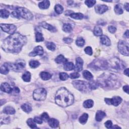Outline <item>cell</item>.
<instances>
[{"mask_svg": "<svg viewBox=\"0 0 129 129\" xmlns=\"http://www.w3.org/2000/svg\"><path fill=\"white\" fill-rule=\"evenodd\" d=\"M26 42L27 38L25 36L15 32L5 39L2 47L7 53L18 54Z\"/></svg>", "mask_w": 129, "mask_h": 129, "instance_id": "cell-1", "label": "cell"}, {"mask_svg": "<svg viewBox=\"0 0 129 129\" xmlns=\"http://www.w3.org/2000/svg\"><path fill=\"white\" fill-rule=\"evenodd\" d=\"M97 82L102 88L108 89H117L121 85L117 76L110 73H104L97 78Z\"/></svg>", "mask_w": 129, "mask_h": 129, "instance_id": "cell-2", "label": "cell"}, {"mask_svg": "<svg viewBox=\"0 0 129 129\" xmlns=\"http://www.w3.org/2000/svg\"><path fill=\"white\" fill-rule=\"evenodd\" d=\"M55 101L57 105L66 107L73 104L74 98L73 94L66 88L62 87L57 91L55 97Z\"/></svg>", "mask_w": 129, "mask_h": 129, "instance_id": "cell-3", "label": "cell"}, {"mask_svg": "<svg viewBox=\"0 0 129 129\" xmlns=\"http://www.w3.org/2000/svg\"><path fill=\"white\" fill-rule=\"evenodd\" d=\"M13 11L11 15L13 17L20 19L23 18L26 20H31L33 18V15L29 10L23 7H12Z\"/></svg>", "mask_w": 129, "mask_h": 129, "instance_id": "cell-4", "label": "cell"}, {"mask_svg": "<svg viewBox=\"0 0 129 129\" xmlns=\"http://www.w3.org/2000/svg\"><path fill=\"white\" fill-rule=\"evenodd\" d=\"M88 67L95 70H103L108 68V62L103 59H97L89 64Z\"/></svg>", "mask_w": 129, "mask_h": 129, "instance_id": "cell-5", "label": "cell"}, {"mask_svg": "<svg viewBox=\"0 0 129 129\" xmlns=\"http://www.w3.org/2000/svg\"><path fill=\"white\" fill-rule=\"evenodd\" d=\"M74 87L78 90L83 92H88L90 91L91 89L89 83L81 80H75L72 82Z\"/></svg>", "mask_w": 129, "mask_h": 129, "instance_id": "cell-6", "label": "cell"}, {"mask_svg": "<svg viewBox=\"0 0 129 129\" xmlns=\"http://www.w3.org/2000/svg\"><path fill=\"white\" fill-rule=\"evenodd\" d=\"M108 68L110 67L111 68L116 70H122L126 67L125 64L120 59L116 57L111 58L109 61V62H108Z\"/></svg>", "mask_w": 129, "mask_h": 129, "instance_id": "cell-7", "label": "cell"}, {"mask_svg": "<svg viewBox=\"0 0 129 129\" xmlns=\"http://www.w3.org/2000/svg\"><path fill=\"white\" fill-rule=\"evenodd\" d=\"M46 94L47 92L44 88H39L33 91V96L34 100L36 101H43L45 100Z\"/></svg>", "mask_w": 129, "mask_h": 129, "instance_id": "cell-8", "label": "cell"}, {"mask_svg": "<svg viewBox=\"0 0 129 129\" xmlns=\"http://www.w3.org/2000/svg\"><path fill=\"white\" fill-rule=\"evenodd\" d=\"M4 65L8 68L9 70L14 71L16 72L21 71L25 66V62L22 61H19L14 64L7 63H5Z\"/></svg>", "mask_w": 129, "mask_h": 129, "instance_id": "cell-9", "label": "cell"}, {"mask_svg": "<svg viewBox=\"0 0 129 129\" xmlns=\"http://www.w3.org/2000/svg\"><path fill=\"white\" fill-rule=\"evenodd\" d=\"M118 51L122 55L129 56V44L124 41H120L118 43Z\"/></svg>", "mask_w": 129, "mask_h": 129, "instance_id": "cell-10", "label": "cell"}, {"mask_svg": "<svg viewBox=\"0 0 129 129\" xmlns=\"http://www.w3.org/2000/svg\"><path fill=\"white\" fill-rule=\"evenodd\" d=\"M1 27L3 31L11 35L15 33L17 30L15 25L10 24H1Z\"/></svg>", "mask_w": 129, "mask_h": 129, "instance_id": "cell-11", "label": "cell"}, {"mask_svg": "<svg viewBox=\"0 0 129 129\" xmlns=\"http://www.w3.org/2000/svg\"><path fill=\"white\" fill-rule=\"evenodd\" d=\"M104 100L108 105H113L116 106L122 102V98L120 96H114L112 98H105Z\"/></svg>", "mask_w": 129, "mask_h": 129, "instance_id": "cell-12", "label": "cell"}, {"mask_svg": "<svg viewBox=\"0 0 129 129\" xmlns=\"http://www.w3.org/2000/svg\"><path fill=\"white\" fill-rule=\"evenodd\" d=\"M44 54L43 49L41 46H37L34 48L33 52L29 54L30 57H35L36 56H42Z\"/></svg>", "mask_w": 129, "mask_h": 129, "instance_id": "cell-13", "label": "cell"}, {"mask_svg": "<svg viewBox=\"0 0 129 129\" xmlns=\"http://www.w3.org/2000/svg\"><path fill=\"white\" fill-rule=\"evenodd\" d=\"M83 59L80 57H77L76 58V66H75L74 70L77 72L81 71L83 69Z\"/></svg>", "mask_w": 129, "mask_h": 129, "instance_id": "cell-14", "label": "cell"}, {"mask_svg": "<svg viewBox=\"0 0 129 129\" xmlns=\"http://www.w3.org/2000/svg\"><path fill=\"white\" fill-rule=\"evenodd\" d=\"M108 9V7L105 5H99L95 7V10L96 12L100 14L104 13Z\"/></svg>", "mask_w": 129, "mask_h": 129, "instance_id": "cell-15", "label": "cell"}, {"mask_svg": "<svg viewBox=\"0 0 129 129\" xmlns=\"http://www.w3.org/2000/svg\"><path fill=\"white\" fill-rule=\"evenodd\" d=\"M1 90L5 92L11 93L12 92L13 88L7 83H3L1 85Z\"/></svg>", "mask_w": 129, "mask_h": 129, "instance_id": "cell-16", "label": "cell"}, {"mask_svg": "<svg viewBox=\"0 0 129 129\" xmlns=\"http://www.w3.org/2000/svg\"><path fill=\"white\" fill-rule=\"evenodd\" d=\"M100 42L102 44L106 46H110L111 44L110 38L106 35H102L100 37Z\"/></svg>", "mask_w": 129, "mask_h": 129, "instance_id": "cell-17", "label": "cell"}, {"mask_svg": "<svg viewBox=\"0 0 129 129\" xmlns=\"http://www.w3.org/2000/svg\"><path fill=\"white\" fill-rule=\"evenodd\" d=\"M106 116V114L104 112L101 111H98L97 112L95 116V119L97 122H100L102 119Z\"/></svg>", "mask_w": 129, "mask_h": 129, "instance_id": "cell-18", "label": "cell"}, {"mask_svg": "<svg viewBox=\"0 0 129 129\" xmlns=\"http://www.w3.org/2000/svg\"><path fill=\"white\" fill-rule=\"evenodd\" d=\"M48 123L49 126L53 128H56L59 125V122L57 120H56V119L53 118H50L49 120H48Z\"/></svg>", "mask_w": 129, "mask_h": 129, "instance_id": "cell-19", "label": "cell"}, {"mask_svg": "<svg viewBox=\"0 0 129 129\" xmlns=\"http://www.w3.org/2000/svg\"><path fill=\"white\" fill-rule=\"evenodd\" d=\"M40 25L43 27L44 28H45L49 31H56V29H55V28L52 25H51V24H49L46 23L45 22H43L41 23Z\"/></svg>", "mask_w": 129, "mask_h": 129, "instance_id": "cell-20", "label": "cell"}, {"mask_svg": "<svg viewBox=\"0 0 129 129\" xmlns=\"http://www.w3.org/2000/svg\"><path fill=\"white\" fill-rule=\"evenodd\" d=\"M3 112L4 113L6 114H8V115H14L15 113V109L13 107L11 106H10L5 107L4 108Z\"/></svg>", "mask_w": 129, "mask_h": 129, "instance_id": "cell-21", "label": "cell"}, {"mask_svg": "<svg viewBox=\"0 0 129 129\" xmlns=\"http://www.w3.org/2000/svg\"><path fill=\"white\" fill-rule=\"evenodd\" d=\"M49 5H50V2L49 1H47V0L43 1L41 3H39L38 4L39 7L41 9H46L48 8Z\"/></svg>", "mask_w": 129, "mask_h": 129, "instance_id": "cell-22", "label": "cell"}, {"mask_svg": "<svg viewBox=\"0 0 129 129\" xmlns=\"http://www.w3.org/2000/svg\"><path fill=\"white\" fill-rule=\"evenodd\" d=\"M55 62L57 64H65L67 62V59L63 55H59L56 58Z\"/></svg>", "mask_w": 129, "mask_h": 129, "instance_id": "cell-23", "label": "cell"}, {"mask_svg": "<svg viewBox=\"0 0 129 129\" xmlns=\"http://www.w3.org/2000/svg\"><path fill=\"white\" fill-rule=\"evenodd\" d=\"M41 78L43 80H48L52 78V75L47 72H42L40 74Z\"/></svg>", "mask_w": 129, "mask_h": 129, "instance_id": "cell-24", "label": "cell"}, {"mask_svg": "<svg viewBox=\"0 0 129 129\" xmlns=\"http://www.w3.org/2000/svg\"><path fill=\"white\" fill-rule=\"evenodd\" d=\"M74 68H75L74 65L72 62H67L64 64V70H65L66 71H71V70H73Z\"/></svg>", "mask_w": 129, "mask_h": 129, "instance_id": "cell-25", "label": "cell"}, {"mask_svg": "<svg viewBox=\"0 0 129 129\" xmlns=\"http://www.w3.org/2000/svg\"><path fill=\"white\" fill-rule=\"evenodd\" d=\"M71 18L75 19H77V20H81L83 18L84 16L81 13H71L70 15Z\"/></svg>", "mask_w": 129, "mask_h": 129, "instance_id": "cell-26", "label": "cell"}, {"mask_svg": "<svg viewBox=\"0 0 129 129\" xmlns=\"http://www.w3.org/2000/svg\"><path fill=\"white\" fill-rule=\"evenodd\" d=\"M22 110L27 113H29L32 111V108L31 105L28 103H24L21 106Z\"/></svg>", "mask_w": 129, "mask_h": 129, "instance_id": "cell-27", "label": "cell"}, {"mask_svg": "<svg viewBox=\"0 0 129 129\" xmlns=\"http://www.w3.org/2000/svg\"><path fill=\"white\" fill-rule=\"evenodd\" d=\"M93 33L96 36H101L102 35V30L101 28L98 26H95L93 30Z\"/></svg>", "mask_w": 129, "mask_h": 129, "instance_id": "cell-28", "label": "cell"}, {"mask_svg": "<svg viewBox=\"0 0 129 129\" xmlns=\"http://www.w3.org/2000/svg\"><path fill=\"white\" fill-rule=\"evenodd\" d=\"M83 75L84 78H85L88 80L91 81L92 80L93 78V76L92 75V74L87 70H85L83 72Z\"/></svg>", "mask_w": 129, "mask_h": 129, "instance_id": "cell-29", "label": "cell"}, {"mask_svg": "<svg viewBox=\"0 0 129 129\" xmlns=\"http://www.w3.org/2000/svg\"><path fill=\"white\" fill-rule=\"evenodd\" d=\"M94 102L91 100H85L83 103V106L86 108H90L93 107Z\"/></svg>", "mask_w": 129, "mask_h": 129, "instance_id": "cell-30", "label": "cell"}, {"mask_svg": "<svg viewBox=\"0 0 129 129\" xmlns=\"http://www.w3.org/2000/svg\"><path fill=\"white\" fill-rule=\"evenodd\" d=\"M35 41L37 43L43 42L44 41L43 35L41 32L39 31H36L35 32Z\"/></svg>", "mask_w": 129, "mask_h": 129, "instance_id": "cell-31", "label": "cell"}, {"mask_svg": "<svg viewBox=\"0 0 129 129\" xmlns=\"http://www.w3.org/2000/svg\"><path fill=\"white\" fill-rule=\"evenodd\" d=\"M88 118V115L87 114H83L79 118V122L83 125L86 124Z\"/></svg>", "mask_w": 129, "mask_h": 129, "instance_id": "cell-32", "label": "cell"}, {"mask_svg": "<svg viewBox=\"0 0 129 129\" xmlns=\"http://www.w3.org/2000/svg\"><path fill=\"white\" fill-rule=\"evenodd\" d=\"M10 15V12L9 11L7 10L6 9H2L0 11V16L1 18L6 19L9 17Z\"/></svg>", "mask_w": 129, "mask_h": 129, "instance_id": "cell-33", "label": "cell"}, {"mask_svg": "<svg viewBox=\"0 0 129 129\" xmlns=\"http://www.w3.org/2000/svg\"><path fill=\"white\" fill-rule=\"evenodd\" d=\"M72 27L70 24L66 23L64 24L63 27V31L66 32H71L72 30Z\"/></svg>", "mask_w": 129, "mask_h": 129, "instance_id": "cell-34", "label": "cell"}, {"mask_svg": "<svg viewBox=\"0 0 129 129\" xmlns=\"http://www.w3.org/2000/svg\"><path fill=\"white\" fill-rule=\"evenodd\" d=\"M115 12L116 14L121 15L123 13V10L120 4H117L115 7Z\"/></svg>", "mask_w": 129, "mask_h": 129, "instance_id": "cell-35", "label": "cell"}, {"mask_svg": "<svg viewBox=\"0 0 129 129\" xmlns=\"http://www.w3.org/2000/svg\"><path fill=\"white\" fill-rule=\"evenodd\" d=\"M22 79L25 82H29L31 79V74L29 72H25L22 76Z\"/></svg>", "mask_w": 129, "mask_h": 129, "instance_id": "cell-36", "label": "cell"}, {"mask_svg": "<svg viewBox=\"0 0 129 129\" xmlns=\"http://www.w3.org/2000/svg\"><path fill=\"white\" fill-rule=\"evenodd\" d=\"M55 10L57 14H60L63 12L64 8L61 5L57 4L55 7Z\"/></svg>", "mask_w": 129, "mask_h": 129, "instance_id": "cell-37", "label": "cell"}, {"mask_svg": "<svg viewBox=\"0 0 129 129\" xmlns=\"http://www.w3.org/2000/svg\"><path fill=\"white\" fill-rule=\"evenodd\" d=\"M76 43L78 46L80 47H82L84 45L85 42L82 37H79L76 40Z\"/></svg>", "mask_w": 129, "mask_h": 129, "instance_id": "cell-38", "label": "cell"}, {"mask_svg": "<svg viewBox=\"0 0 129 129\" xmlns=\"http://www.w3.org/2000/svg\"><path fill=\"white\" fill-rule=\"evenodd\" d=\"M27 123L28 124V125L32 129H34V128H36L37 126L35 124V122L34 121V120H33L32 118H29L28 120L27 121Z\"/></svg>", "mask_w": 129, "mask_h": 129, "instance_id": "cell-39", "label": "cell"}, {"mask_svg": "<svg viewBox=\"0 0 129 129\" xmlns=\"http://www.w3.org/2000/svg\"><path fill=\"white\" fill-rule=\"evenodd\" d=\"M46 47L49 49V50L52 51H54L56 49V46L55 44L54 43L52 42H48L46 44Z\"/></svg>", "mask_w": 129, "mask_h": 129, "instance_id": "cell-40", "label": "cell"}, {"mask_svg": "<svg viewBox=\"0 0 129 129\" xmlns=\"http://www.w3.org/2000/svg\"><path fill=\"white\" fill-rule=\"evenodd\" d=\"M39 65H40V63L37 61L32 60L29 62V66L31 68L34 69L37 68Z\"/></svg>", "mask_w": 129, "mask_h": 129, "instance_id": "cell-41", "label": "cell"}, {"mask_svg": "<svg viewBox=\"0 0 129 129\" xmlns=\"http://www.w3.org/2000/svg\"><path fill=\"white\" fill-rule=\"evenodd\" d=\"M90 82H89V84H90V87L91 90H95V89H97L98 86L99 85L97 83V81H92Z\"/></svg>", "mask_w": 129, "mask_h": 129, "instance_id": "cell-42", "label": "cell"}, {"mask_svg": "<svg viewBox=\"0 0 129 129\" xmlns=\"http://www.w3.org/2000/svg\"><path fill=\"white\" fill-rule=\"evenodd\" d=\"M59 79H61V80L62 81H65L69 78V75L64 72H62L60 73L59 74Z\"/></svg>", "mask_w": 129, "mask_h": 129, "instance_id": "cell-43", "label": "cell"}, {"mask_svg": "<svg viewBox=\"0 0 129 129\" xmlns=\"http://www.w3.org/2000/svg\"><path fill=\"white\" fill-rule=\"evenodd\" d=\"M9 69L5 65H4L1 67V74L6 75L9 73Z\"/></svg>", "mask_w": 129, "mask_h": 129, "instance_id": "cell-44", "label": "cell"}, {"mask_svg": "<svg viewBox=\"0 0 129 129\" xmlns=\"http://www.w3.org/2000/svg\"><path fill=\"white\" fill-rule=\"evenodd\" d=\"M96 2V1H94V0H88V1H85V4L89 8L93 6L95 4Z\"/></svg>", "mask_w": 129, "mask_h": 129, "instance_id": "cell-45", "label": "cell"}, {"mask_svg": "<svg viewBox=\"0 0 129 129\" xmlns=\"http://www.w3.org/2000/svg\"><path fill=\"white\" fill-rule=\"evenodd\" d=\"M84 51L85 53L88 55L91 56L93 54L92 49L90 46H87L84 49Z\"/></svg>", "mask_w": 129, "mask_h": 129, "instance_id": "cell-46", "label": "cell"}, {"mask_svg": "<svg viewBox=\"0 0 129 129\" xmlns=\"http://www.w3.org/2000/svg\"><path fill=\"white\" fill-rule=\"evenodd\" d=\"M41 118H42L43 121L46 122L48 121L49 120V115L46 113H44L42 115Z\"/></svg>", "mask_w": 129, "mask_h": 129, "instance_id": "cell-47", "label": "cell"}, {"mask_svg": "<svg viewBox=\"0 0 129 129\" xmlns=\"http://www.w3.org/2000/svg\"><path fill=\"white\" fill-rule=\"evenodd\" d=\"M34 121L35 122V123L38 124H42L43 123V120L41 118V117H39V116H36L34 118Z\"/></svg>", "mask_w": 129, "mask_h": 129, "instance_id": "cell-48", "label": "cell"}, {"mask_svg": "<svg viewBox=\"0 0 129 129\" xmlns=\"http://www.w3.org/2000/svg\"><path fill=\"white\" fill-rule=\"evenodd\" d=\"M105 126L107 129H111L113 127V123L111 121H107L105 123Z\"/></svg>", "mask_w": 129, "mask_h": 129, "instance_id": "cell-49", "label": "cell"}, {"mask_svg": "<svg viewBox=\"0 0 129 129\" xmlns=\"http://www.w3.org/2000/svg\"><path fill=\"white\" fill-rule=\"evenodd\" d=\"M80 76V75L78 72H74L73 73H71L70 75V77L71 79H76L78 78Z\"/></svg>", "mask_w": 129, "mask_h": 129, "instance_id": "cell-50", "label": "cell"}, {"mask_svg": "<svg viewBox=\"0 0 129 129\" xmlns=\"http://www.w3.org/2000/svg\"><path fill=\"white\" fill-rule=\"evenodd\" d=\"M108 31L111 33H114L116 31V28L113 26H110L108 27Z\"/></svg>", "mask_w": 129, "mask_h": 129, "instance_id": "cell-51", "label": "cell"}, {"mask_svg": "<svg viewBox=\"0 0 129 129\" xmlns=\"http://www.w3.org/2000/svg\"><path fill=\"white\" fill-rule=\"evenodd\" d=\"M63 41L65 43L68 44H70L73 42V39L70 38H65L63 39Z\"/></svg>", "mask_w": 129, "mask_h": 129, "instance_id": "cell-52", "label": "cell"}, {"mask_svg": "<svg viewBox=\"0 0 129 129\" xmlns=\"http://www.w3.org/2000/svg\"><path fill=\"white\" fill-rule=\"evenodd\" d=\"M20 89H19V88L17 87H14L13 88V90H12V93H14L15 94H18L20 92Z\"/></svg>", "mask_w": 129, "mask_h": 129, "instance_id": "cell-53", "label": "cell"}, {"mask_svg": "<svg viewBox=\"0 0 129 129\" xmlns=\"http://www.w3.org/2000/svg\"><path fill=\"white\" fill-rule=\"evenodd\" d=\"M123 90L125 92H126L127 94H129V86L125 85L123 87Z\"/></svg>", "mask_w": 129, "mask_h": 129, "instance_id": "cell-54", "label": "cell"}, {"mask_svg": "<svg viewBox=\"0 0 129 129\" xmlns=\"http://www.w3.org/2000/svg\"><path fill=\"white\" fill-rule=\"evenodd\" d=\"M124 37H125L127 38H129V30H127L126 31V32L124 33Z\"/></svg>", "mask_w": 129, "mask_h": 129, "instance_id": "cell-55", "label": "cell"}, {"mask_svg": "<svg viewBox=\"0 0 129 129\" xmlns=\"http://www.w3.org/2000/svg\"><path fill=\"white\" fill-rule=\"evenodd\" d=\"M124 74L125 75H127L128 77L129 76V69L128 68H127L126 69H125L124 71Z\"/></svg>", "mask_w": 129, "mask_h": 129, "instance_id": "cell-56", "label": "cell"}, {"mask_svg": "<svg viewBox=\"0 0 129 129\" xmlns=\"http://www.w3.org/2000/svg\"><path fill=\"white\" fill-rule=\"evenodd\" d=\"M124 7H125V9L128 12V11H129V3H126V4L125 5Z\"/></svg>", "mask_w": 129, "mask_h": 129, "instance_id": "cell-57", "label": "cell"}, {"mask_svg": "<svg viewBox=\"0 0 129 129\" xmlns=\"http://www.w3.org/2000/svg\"><path fill=\"white\" fill-rule=\"evenodd\" d=\"M67 3H68V5H71L73 4V1H69L67 2Z\"/></svg>", "mask_w": 129, "mask_h": 129, "instance_id": "cell-58", "label": "cell"}]
</instances>
